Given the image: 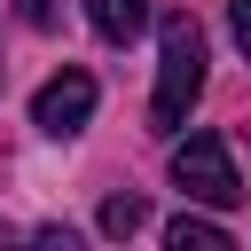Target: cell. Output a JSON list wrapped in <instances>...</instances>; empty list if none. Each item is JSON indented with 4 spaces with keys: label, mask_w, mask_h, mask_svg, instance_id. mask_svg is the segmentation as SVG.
Masks as SVG:
<instances>
[{
    "label": "cell",
    "mask_w": 251,
    "mask_h": 251,
    "mask_svg": "<svg viewBox=\"0 0 251 251\" xmlns=\"http://www.w3.org/2000/svg\"><path fill=\"white\" fill-rule=\"evenodd\" d=\"M165 47H157V94H149V126L157 133H180L188 126V110H196V94H204V24L180 8V16H165V31H157Z\"/></svg>",
    "instance_id": "cell-1"
},
{
    "label": "cell",
    "mask_w": 251,
    "mask_h": 251,
    "mask_svg": "<svg viewBox=\"0 0 251 251\" xmlns=\"http://www.w3.org/2000/svg\"><path fill=\"white\" fill-rule=\"evenodd\" d=\"M173 180H180L196 204H220V212L251 196V188L235 180V157H227V141H220V133H188V141L173 149Z\"/></svg>",
    "instance_id": "cell-2"
},
{
    "label": "cell",
    "mask_w": 251,
    "mask_h": 251,
    "mask_svg": "<svg viewBox=\"0 0 251 251\" xmlns=\"http://www.w3.org/2000/svg\"><path fill=\"white\" fill-rule=\"evenodd\" d=\"M86 118H94V71H55V78L31 94V126H39V133H55V141H63V133H78Z\"/></svg>",
    "instance_id": "cell-3"
},
{
    "label": "cell",
    "mask_w": 251,
    "mask_h": 251,
    "mask_svg": "<svg viewBox=\"0 0 251 251\" xmlns=\"http://www.w3.org/2000/svg\"><path fill=\"white\" fill-rule=\"evenodd\" d=\"M149 16H157L149 0H86V24H94V31L110 39V47L141 39V31H149Z\"/></svg>",
    "instance_id": "cell-4"
},
{
    "label": "cell",
    "mask_w": 251,
    "mask_h": 251,
    "mask_svg": "<svg viewBox=\"0 0 251 251\" xmlns=\"http://www.w3.org/2000/svg\"><path fill=\"white\" fill-rule=\"evenodd\" d=\"M165 243L173 251H227V227L204 212H180V220H165Z\"/></svg>",
    "instance_id": "cell-5"
},
{
    "label": "cell",
    "mask_w": 251,
    "mask_h": 251,
    "mask_svg": "<svg viewBox=\"0 0 251 251\" xmlns=\"http://www.w3.org/2000/svg\"><path fill=\"white\" fill-rule=\"evenodd\" d=\"M133 227H149V196H110V204H102V235L126 243Z\"/></svg>",
    "instance_id": "cell-6"
},
{
    "label": "cell",
    "mask_w": 251,
    "mask_h": 251,
    "mask_svg": "<svg viewBox=\"0 0 251 251\" xmlns=\"http://www.w3.org/2000/svg\"><path fill=\"white\" fill-rule=\"evenodd\" d=\"M16 8H24V24H31V31H55V24H63V8H55V0H16Z\"/></svg>",
    "instance_id": "cell-7"
},
{
    "label": "cell",
    "mask_w": 251,
    "mask_h": 251,
    "mask_svg": "<svg viewBox=\"0 0 251 251\" xmlns=\"http://www.w3.org/2000/svg\"><path fill=\"white\" fill-rule=\"evenodd\" d=\"M227 31H235V47L251 55V0H227Z\"/></svg>",
    "instance_id": "cell-8"
}]
</instances>
